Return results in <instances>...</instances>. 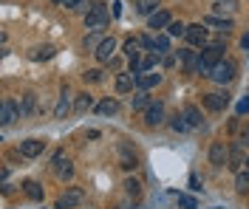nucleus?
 Returning <instances> with one entry per match:
<instances>
[{"instance_id": "1", "label": "nucleus", "mask_w": 249, "mask_h": 209, "mask_svg": "<svg viewBox=\"0 0 249 209\" xmlns=\"http://www.w3.org/2000/svg\"><path fill=\"white\" fill-rule=\"evenodd\" d=\"M108 20H110L108 6L96 0L91 9L85 12V20H82V23H85V29H88V32H105V29H108Z\"/></svg>"}, {"instance_id": "2", "label": "nucleus", "mask_w": 249, "mask_h": 209, "mask_svg": "<svg viewBox=\"0 0 249 209\" xmlns=\"http://www.w3.org/2000/svg\"><path fill=\"white\" fill-rule=\"evenodd\" d=\"M235 77H238V65H235L232 60H227V57H224V60L213 68V74H210L207 80H213L215 85H230Z\"/></svg>"}, {"instance_id": "3", "label": "nucleus", "mask_w": 249, "mask_h": 209, "mask_svg": "<svg viewBox=\"0 0 249 209\" xmlns=\"http://www.w3.org/2000/svg\"><path fill=\"white\" fill-rule=\"evenodd\" d=\"M184 40H187L190 48H207V46H210V32H207L204 23H190Z\"/></svg>"}, {"instance_id": "4", "label": "nucleus", "mask_w": 249, "mask_h": 209, "mask_svg": "<svg viewBox=\"0 0 249 209\" xmlns=\"http://www.w3.org/2000/svg\"><path fill=\"white\" fill-rule=\"evenodd\" d=\"M82 201H85V190L82 187H65V193L57 198L54 209H77L82 207Z\"/></svg>"}, {"instance_id": "5", "label": "nucleus", "mask_w": 249, "mask_h": 209, "mask_svg": "<svg viewBox=\"0 0 249 209\" xmlns=\"http://www.w3.org/2000/svg\"><path fill=\"white\" fill-rule=\"evenodd\" d=\"M116 51H119V40L110 34V37L102 40V46L93 51V57H96V63H99V65H110L113 60H116Z\"/></svg>"}, {"instance_id": "6", "label": "nucleus", "mask_w": 249, "mask_h": 209, "mask_svg": "<svg viewBox=\"0 0 249 209\" xmlns=\"http://www.w3.org/2000/svg\"><path fill=\"white\" fill-rule=\"evenodd\" d=\"M201 105L210 113H221L227 105H230V94H227V91H210V94H201Z\"/></svg>"}, {"instance_id": "7", "label": "nucleus", "mask_w": 249, "mask_h": 209, "mask_svg": "<svg viewBox=\"0 0 249 209\" xmlns=\"http://www.w3.org/2000/svg\"><path fill=\"white\" fill-rule=\"evenodd\" d=\"M244 164H247V147H244L241 139H235V142H230V161H227V167L232 173H241Z\"/></svg>"}, {"instance_id": "8", "label": "nucleus", "mask_w": 249, "mask_h": 209, "mask_svg": "<svg viewBox=\"0 0 249 209\" xmlns=\"http://www.w3.org/2000/svg\"><path fill=\"white\" fill-rule=\"evenodd\" d=\"M51 170H54V176L60 178V181H71V178H74V164H71V159H68L65 153H54Z\"/></svg>"}, {"instance_id": "9", "label": "nucleus", "mask_w": 249, "mask_h": 209, "mask_svg": "<svg viewBox=\"0 0 249 209\" xmlns=\"http://www.w3.org/2000/svg\"><path fill=\"white\" fill-rule=\"evenodd\" d=\"M207 159H210V164H213L215 170L227 167V161H230V145H227V142H213L210 150H207Z\"/></svg>"}, {"instance_id": "10", "label": "nucleus", "mask_w": 249, "mask_h": 209, "mask_svg": "<svg viewBox=\"0 0 249 209\" xmlns=\"http://www.w3.org/2000/svg\"><path fill=\"white\" fill-rule=\"evenodd\" d=\"M17 119H23V116H20V108H17V99L6 96L0 102V125H3V128H12Z\"/></svg>"}, {"instance_id": "11", "label": "nucleus", "mask_w": 249, "mask_h": 209, "mask_svg": "<svg viewBox=\"0 0 249 209\" xmlns=\"http://www.w3.org/2000/svg\"><path fill=\"white\" fill-rule=\"evenodd\" d=\"M119 167H122L124 173H133L139 167V156H136V150L127 142H119Z\"/></svg>"}, {"instance_id": "12", "label": "nucleus", "mask_w": 249, "mask_h": 209, "mask_svg": "<svg viewBox=\"0 0 249 209\" xmlns=\"http://www.w3.org/2000/svg\"><path fill=\"white\" fill-rule=\"evenodd\" d=\"M144 128H159V125H164V119H167V111H164V102H153L147 111H144Z\"/></svg>"}, {"instance_id": "13", "label": "nucleus", "mask_w": 249, "mask_h": 209, "mask_svg": "<svg viewBox=\"0 0 249 209\" xmlns=\"http://www.w3.org/2000/svg\"><path fill=\"white\" fill-rule=\"evenodd\" d=\"M113 88H116L119 96L136 94V74H130V71H119V74H116V82H113Z\"/></svg>"}, {"instance_id": "14", "label": "nucleus", "mask_w": 249, "mask_h": 209, "mask_svg": "<svg viewBox=\"0 0 249 209\" xmlns=\"http://www.w3.org/2000/svg\"><path fill=\"white\" fill-rule=\"evenodd\" d=\"M207 29H213V32H218V34H230L235 29V20L232 17H215V15H207L201 20Z\"/></svg>"}, {"instance_id": "15", "label": "nucleus", "mask_w": 249, "mask_h": 209, "mask_svg": "<svg viewBox=\"0 0 249 209\" xmlns=\"http://www.w3.org/2000/svg\"><path fill=\"white\" fill-rule=\"evenodd\" d=\"M176 57H178V63H181V71L190 74V77H196V60H198V51L196 48H178L176 51Z\"/></svg>"}, {"instance_id": "16", "label": "nucleus", "mask_w": 249, "mask_h": 209, "mask_svg": "<svg viewBox=\"0 0 249 209\" xmlns=\"http://www.w3.org/2000/svg\"><path fill=\"white\" fill-rule=\"evenodd\" d=\"M68 113H74V94L68 88H62L60 99H57V108H54V119H65Z\"/></svg>"}, {"instance_id": "17", "label": "nucleus", "mask_w": 249, "mask_h": 209, "mask_svg": "<svg viewBox=\"0 0 249 209\" xmlns=\"http://www.w3.org/2000/svg\"><path fill=\"white\" fill-rule=\"evenodd\" d=\"M17 150H20V156H23V159H37V156H43L46 142H43V139H23Z\"/></svg>"}, {"instance_id": "18", "label": "nucleus", "mask_w": 249, "mask_h": 209, "mask_svg": "<svg viewBox=\"0 0 249 209\" xmlns=\"http://www.w3.org/2000/svg\"><path fill=\"white\" fill-rule=\"evenodd\" d=\"M181 116H184V122H187V125H190L193 130L204 128V113H201V108H198V105L187 102L184 108H181Z\"/></svg>"}, {"instance_id": "19", "label": "nucleus", "mask_w": 249, "mask_h": 209, "mask_svg": "<svg viewBox=\"0 0 249 209\" xmlns=\"http://www.w3.org/2000/svg\"><path fill=\"white\" fill-rule=\"evenodd\" d=\"M170 23H173V15L167 12V9H159L156 15L147 17V29H150V32H156V34L161 32V29L167 32V26H170Z\"/></svg>"}, {"instance_id": "20", "label": "nucleus", "mask_w": 249, "mask_h": 209, "mask_svg": "<svg viewBox=\"0 0 249 209\" xmlns=\"http://www.w3.org/2000/svg\"><path fill=\"white\" fill-rule=\"evenodd\" d=\"M161 85V74L159 71H150V74H139L136 77V91H153Z\"/></svg>"}, {"instance_id": "21", "label": "nucleus", "mask_w": 249, "mask_h": 209, "mask_svg": "<svg viewBox=\"0 0 249 209\" xmlns=\"http://www.w3.org/2000/svg\"><path fill=\"white\" fill-rule=\"evenodd\" d=\"M17 108H20V116H23V119L31 116V113H37V94H34V91H26L23 96L17 99Z\"/></svg>"}, {"instance_id": "22", "label": "nucleus", "mask_w": 249, "mask_h": 209, "mask_svg": "<svg viewBox=\"0 0 249 209\" xmlns=\"http://www.w3.org/2000/svg\"><path fill=\"white\" fill-rule=\"evenodd\" d=\"M235 12H238V0H215L210 9V15L215 17H232Z\"/></svg>"}, {"instance_id": "23", "label": "nucleus", "mask_w": 249, "mask_h": 209, "mask_svg": "<svg viewBox=\"0 0 249 209\" xmlns=\"http://www.w3.org/2000/svg\"><path fill=\"white\" fill-rule=\"evenodd\" d=\"M96 108V99L88 94V91H82V94H74V113H88Z\"/></svg>"}, {"instance_id": "24", "label": "nucleus", "mask_w": 249, "mask_h": 209, "mask_svg": "<svg viewBox=\"0 0 249 209\" xmlns=\"http://www.w3.org/2000/svg\"><path fill=\"white\" fill-rule=\"evenodd\" d=\"M93 113H99V116H116V113H119V99H113V96L99 99L96 108H93Z\"/></svg>"}, {"instance_id": "25", "label": "nucleus", "mask_w": 249, "mask_h": 209, "mask_svg": "<svg viewBox=\"0 0 249 209\" xmlns=\"http://www.w3.org/2000/svg\"><path fill=\"white\" fill-rule=\"evenodd\" d=\"M150 105H153V96H150V91H136V94H133V96H130V108H133V111H147V108H150Z\"/></svg>"}, {"instance_id": "26", "label": "nucleus", "mask_w": 249, "mask_h": 209, "mask_svg": "<svg viewBox=\"0 0 249 209\" xmlns=\"http://www.w3.org/2000/svg\"><path fill=\"white\" fill-rule=\"evenodd\" d=\"M161 6H159V0H133V12L136 15H142V17H150V15H156Z\"/></svg>"}, {"instance_id": "27", "label": "nucleus", "mask_w": 249, "mask_h": 209, "mask_svg": "<svg viewBox=\"0 0 249 209\" xmlns=\"http://www.w3.org/2000/svg\"><path fill=\"white\" fill-rule=\"evenodd\" d=\"M122 54L127 57V60H133V57H142V43H139V37H124Z\"/></svg>"}, {"instance_id": "28", "label": "nucleus", "mask_w": 249, "mask_h": 209, "mask_svg": "<svg viewBox=\"0 0 249 209\" xmlns=\"http://www.w3.org/2000/svg\"><path fill=\"white\" fill-rule=\"evenodd\" d=\"M23 193L29 195L31 201H43V195H46L43 193V184H40V181H31V178L23 181Z\"/></svg>"}, {"instance_id": "29", "label": "nucleus", "mask_w": 249, "mask_h": 209, "mask_svg": "<svg viewBox=\"0 0 249 209\" xmlns=\"http://www.w3.org/2000/svg\"><path fill=\"white\" fill-rule=\"evenodd\" d=\"M57 57V48L54 46H37V48L31 51V60L34 63H43V60H54Z\"/></svg>"}, {"instance_id": "30", "label": "nucleus", "mask_w": 249, "mask_h": 209, "mask_svg": "<svg viewBox=\"0 0 249 209\" xmlns=\"http://www.w3.org/2000/svg\"><path fill=\"white\" fill-rule=\"evenodd\" d=\"M102 40H105V37H102V32H88V34H85V40H82V48L93 54V51L102 46Z\"/></svg>"}, {"instance_id": "31", "label": "nucleus", "mask_w": 249, "mask_h": 209, "mask_svg": "<svg viewBox=\"0 0 249 209\" xmlns=\"http://www.w3.org/2000/svg\"><path fill=\"white\" fill-rule=\"evenodd\" d=\"M153 40H156V54H161V57H164V54H173L170 51V34L164 32V34H153Z\"/></svg>"}, {"instance_id": "32", "label": "nucleus", "mask_w": 249, "mask_h": 209, "mask_svg": "<svg viewBox=\"0 0 249 209\" xmlns=\"http://www.w3.org/2000/svg\"><path fill=\"white\" fill-rule=\"evenodd\" d=\"M235 193L238 195H249V170L235 173Z\"/></svg>"}, {"instance_id": "33", "label": "nucleus", "mask_w": 249, "mask_h": 209, "mask_svg": "<svg viewBox=\"0 0 249 209\" xmlns=\"http://www.w3.org/2000/svg\"><path fill=\"white\" fill-rule=\"evenodd\" d=\"M167 34H170L173 40H176V37H178V40H181V37H187V23H181V20H173L170 26H167Z\"/></svg>"}, {"instance_id": "34", "label": "nucleus", "mask_w": 249, "mask_h": 209, "mask_svg": "<svg viewBox=\"0 0 249 209\" xmlns=\"http://www.w3.org/2000/svg\"><path fill=\"white\" fill-rule=\"evenodd\" d=\"M170 130H173V133H187V130H193V128L184 122V116H181V113H176V116H170Z\"/></svg>"}, {"instance_id": "35", "label": "nucleus", "mask_w": 249, "mask_h": 209, "mask_svg": "<svg viewBox=\"0 0 249 209\" xmlns=\"http://www.w3.org/2000/svg\"><path fill=\"white\" fill-rule=\"evenodd\" d=\"M122 187H124V193L130 195V198H139V195H142V181H139V178H127Z\"/></svg>"}, {"instance_id": "36", "label": "nucleus", "mask_w": 249, "mask_h": 209, "mask_svg": "<svg viewBox=\"0 0 249 209\" xmlns=\"http://www.w3.org/2000/svg\"><path fill=\"white\" fill-rule=\"evenodd\" d=\"M82 80L88 82V85H99V82L105 80V74H102V68H88V71L82 74Z\"/></svg>"}, {"instance_id": "37", "label": "nucleus", "mask_w": 249, "mask_h": 209, "mask_svg": "<svg viewBox=\"0 0 249 209\" xmlns=\"http://www.w3.org/2000/svg\"><path fill=\"white\" fill-rule=\"evenodd\" d=\"M178 207L181 209H198V201L193 195H178Z\"/></svg>"}, {"instance_id": "38", "label": "nucleus", "mask_w": 249, "mask_h": 209, "mask_svg": "<svg viewBox=\"0 0 249 209\" xmlns=\"http://www.w3.org/2000/svg\"><path fill=\"white\" fill-rule=\"evenodd\" d=\"M235 113H238V119H241V116H247V113H249V96H244L238 105H235Z\"/></svg>"}, {"instance_id": "39", "label": "nucleus", "mask_w": 249, "mask_h": 209, "mask_svg": "<svg viewBox=\"0 0 249 209\" xmlns=\"http://www.w3.org/2000/svg\"><path fill=\"white\" fill-rule=\"evenodd\" d=\"M85 6V0H65V6L62 9H68V12H79Z\"/></svg>"}, {"instance_id": "40", "label": "nucleus", "mask_w": 249, "mask_h": 209, "mask_svg": "<svg viewBox=\"0 0 249 209\" xmlns=\"http://www.w3.org/2000/svg\"><path fill=\"white\" fill-rule=\"evenodd\" d=\"M176 60H178V57H176V51H173V54H164L161 65H164V68H173V65H176Z\"/></svg>"}, {"instance_id": "41", "label": "nucleus", "mask_w": 249, "mask_h": 209, "mask_svg": "<svg viewBox=\"0 0 249 209\" xmlns=\"http://www.w3.org/2000/svg\"><path fill=\"white\" fill-rule=\"evenodd\" d=\"M190 190H193V193H198V190H201V184H198V176H196V173L190 176Z\"/></svg>"}, {"instance_id": "42", "label": "nucleus", "mask_w": 249, "mask_h": 209, "mask_svg": "<svg viewBox=\"0 0 249 209\" xmlns=\"http://www.w3.org/2000/svg\"><path fill=\"white\" fill-rule=\"evenodd\" d=\"M238 139H241V142H244V147L249 150V128H247V130H241V136H238Z\"/></svg>"}, {"instance_id": "43", "label": "nucleus", "mask_w": 249, "mask_h": 209, "mask_svg": "<svg viewBox=\"0 0 249 209\" xmlns=\"http://www.w3.org/2000/svg\"><path fill=\"white\" fill-rule=\"evenodd\" d=\"M0 181H3V184L9 181V167H3V170H0Z\"/></svg>"}, {"instance_id": "44", "label": "nucleus", "mask_w": 249, "mask_h": 209, "mask_svg": "<svg viewBox=\"0 0 249 209\" xmlns=\"http://www.w3.org/2000/svg\"><path fill=\"white\" fill-rule=\"evenodd\" d=\"M241 48H244V51L249 48V34H247V37H244V40H241Z\"/></svg>"}, {"instance_id": "45", "label": "nucleus", "mask_w": 249, "mask_h": 209, "mask_svg": "<svg viewBox=\"0 0 249 209\" xmlns=\"http://www.w3.org/2000/svg\"><path fill=\"white\" fill-rule=\"evenodd\" d=\"M54 6H65V0H54Z\"/></svg>"}, {"instance_id": "46", "label": "nucleus", "mask_w": 249, "mask_h": 209, "mask_svg": "<svg viewBox=\"0 0 249 209\" xmlns=\"http://www.w3.org/2000/svg\"><path fill=\"white\" fill-rule=\"evenodd\" d=\"M247 170H249V156H247Z\"/></svg>"}]
</instances>
